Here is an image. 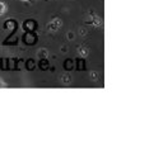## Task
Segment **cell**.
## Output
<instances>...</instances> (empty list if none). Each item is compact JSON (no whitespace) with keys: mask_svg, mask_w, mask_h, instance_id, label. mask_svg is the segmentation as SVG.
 <instances>
[{"mask_svg":"<svg viewBox=\"0 0 163 152\" xmlns=\"http://www.w3.org/2000/svg\"><path fill=\"white\" fill-rule=\"evenodd\" d=\"M5 12V5L3 3H0V14H3Z\"/></svg>","mask_w":163,"mask_h":152,"instance_id":"obj_1","label":"cell"}]
</instances>
